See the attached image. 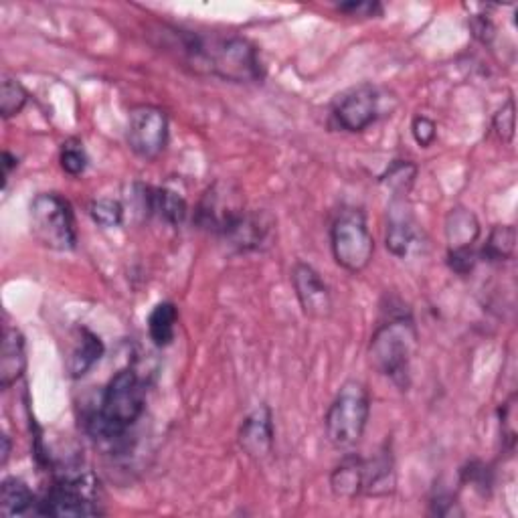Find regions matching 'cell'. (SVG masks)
Returning <instances> with one entry per match:
<instances>
[{
  "label": "cell",
  "instance_id": "10",
  "mask_svg": "<svg viewBox=\"0 0 518 518\" xmlns=\"http://www.w3.org/2000/svg\"><path fill=\"white\" fill-rule=\"evenodd\" d=\"M379 116V94L371 83H361L340 94L332 104V120L344 132H365Z\"/></svg>",
  "mask_w": 518,
  "mask_h": 518
},
{
  "label": "cell",
  "instance_id": "8",
  "mask_svg": "<svg viewBox=\"0 0 518 518\" xmlns=\"http://www.w3.org/2000/svg\"><path fill=\"white\" fill-rule=\"evenodd\" d=\"M243 213L245 205L241 191L233 183L217 181L203 195L195 213V221L201 229L225 237Z\"/></svg>",
  "mask_w": 518,
  "mask_h": 518
},
{
  "label": "cell",
  "instance_id": "13",
  "mask_svg": "<svg viewBox=\"0 0 518 518\" xmlns=\"http://www.w3.org/2000/svg\"><path fill=\"white\" fill-rule=\"evenodd\" d=\"M274 227L276 221L266 211H245L223 239L237 251H255L270 241Z\"/></svg>",
  "mask_w": 518,
  "mask_h": 518
},
{
  "label": "cell",
  "instance_id": "32",
  "mask_svg": "<svg viewBox=\"0 0 518 518\" xmlns=\"http://www.w3.org/2000/svg\"><path fill=\"white\" fill-rule=\"evenodd\" d=\"M3 158H5V181L11 177V172H13V168H17L19 166V158L17 156H13L9 150L3 154Z\"/></svg>",
  "mask_w": 518,
  "mask_h": 518
},
{
  "label": "cell",
  "instance_id": "11",
  "mask_svg": "<svg viewBox=\"0 0 518 518\" xmlns=\"http://www.w3.org/2000/svg\"><path fill=\"white\" fill-rule=\"evenodd\" d=\"M239 448L251 456L262 460L272 454L274 450V417L272 409L268 405H257L241 423L239 436H237Z\"/></svg>",
  "mask_w": 518,
  "mask_h": 518
},
{
  "label": "cell",
  "instance_id": "2",
  "mask_svg": "<svg viewBox=\"0 0 518 518\" xmlns=\"http://www.w3.org/2000/svg\"><path fill=\"white\" fill-rule=\"evenodd\" d=\"M185 53L195 69L233 83H253L264 77L257 49L245 37H185Z\"/></svg>",
  "mask_w": 518,
  "mask_h": 518
},
{
  "label": "cell",
  "instance_id": "5",
  "mask_svg": "<svg viewBox=\"0 0 518 518\" xmlns=\"http://www.w3.org/2000/svg\"><path fill=\"white\" fill-rule=\"evenodd\" d=\"M330 245L336 264L359 274L369 268L375 255V239L361 209H342L330 227Z\"/></svg>",
  "mask_w": 518,
  "mask_h": 518
},
{
  "label": "cell",
  "instance_id": "21",
  "mask_svg": "<svg viewBox=\"0 0 518 518\" xmlns=\"http://www.w3.org/2000/svg\"><path fill=\"white\" fill-rule=\"evenodd\" d=\"M179 310L172 302H160L148 316V334L158 349L168 347L175 340Z\"/></svg>",
  "mask_w": 518,
  "mask_h": 518
},
{
  "label": "cell",
  "instance_id": "4",
  "mask_svg": "<svg viewBox=\"0 0 518 518\" xmlns=\"http://www.w3.org/2000/svg\"><path fill=\"white\" fill-rule=\"evenodd\" d=\"M371 397L361 381L344 383L324 417L326 438L336 450L355 448L369 423Z\"/></svg>",
  "mask_w": 518,
  "mask_h": 518
},
{
  "label": "cell",
  "instance_id": "25",
  "mask_svg": "<svg viewBox=\"0 0 518 518\" xmlns=\"http://www.w3.org/2000/svg\"><path fill=\"white\" fill-rule=\"evenodd\" d=\"M90 215L102 227H118L124 219V207L116 199H98L92 203Z\"/></svg>",
  "mask_w": 518,
  "mask_h": 518
},
{
  "label": "cell",
  "instance_id": "30",
  "mask_svg": "<svg viewBox=\"0 0 518 518\" xmlns=\"http://www.w3.org/2000/svg\"><path fill=\"white\" fill-rule=\"evenodd\" d=\"M436 130H438V128H436V122L429 120L427 116H417V118L413 120V124H411L413 138H415V142H417L419 146H423V148L434 144V140H436V136H438Z\"/></svg>",
  "mask_w": 518,
  "mask_h": 518
},
{
  "label": "cell",
  "instance_id": "26",
  "mask_svg": "<svg viewBox=\"0 0 518 518\" xmlns=\"http://www.w3.org/2000/svg\"><path fill=\"white\" fill-rule=\"evenodd\" d=\"M61 168L71 177H79L88 168V154L77 142H67L61 150Z\"/></svg>",
  "mask_w": 518,
  "mask_h": 518
},
{
  "label": "cell",
  "instance_id": "16",
  "mask_svg": "<svg viewBox=\"0 0 518 518\" xmlns=\"http://www.w3.org/2000/svg\"><path fill=\"white\" fill-rule=\"evenodd\" d=\"M365 484H367V462L357 454L344 456L330 474V488L338 498L353 500L365 494Z\"/></svg>",
  "mask_w": 518,
  "mask_h": 518
},
{
  "label": "cell",
  "instance_id": "27",
  "mask_svg": "<svg viewBox=\"0 0 518 518\" xmlns=\"http://www.w3.org/2000/svg\"><path fill=\"white\" fill-rule=\"evenodd\" d=\"M492 126L502 142H510L514 138V100L512 98H508L506 104L494 114Z\"/></svg>",
  "mask_w": 518,
  "mask_h": 518
},
{
  "label": "cell",
  "instance_id": "12",
  "mask_svg": "<svg viewBox=\"0 0 518 518\" xmlns=\"http://www.w3.org/2000/svg\"><path fill=\"white\" fill-rule=\"evenodd\" d=\"M292 284L300 306L310 318H328L332 312V296L322 276L308 264H296L292 270Z\"/></svg>",
  "mask_w": 518,
  "mask_h": 518
},
{
  "label": "cell",
  "instance_id": "22",
  "mask_svg": "<svg viewBox=\"0 0 518 518\" xmlns=\"http://www.w3.org/2000/svg\"><path fill=\"white\" fill-rule=\"evenodd\" d=\"M516 249V229L512 225H496L482 249V257L488 262H506Z\"/></svg>",
  "mask_w": 518,
  "mask_h": 518
},
{
  "label": "cell",
  "instance_id": "18",
  "mask_svg": "<svg viewBox=\"0 0 518 518\" xmlns=\"http://www.w3.org/2000/svg\"><path fill=\"white\" fill-rule=\"evenodd\" d=\"M385 241H387V249L397 257H405L415 241L413 217L405 209V203H401V201H395L391 207Z\"/></svg>",
  "mask_w": 518,
  "mask_h": 518
},
{
  "label": "cell",
  "instance_id": "31",
  "mask_svg": "<svg viewBox=\"0 0 518 518\" xmlns=\"http://www.w3.org/2000/svg\"><path fill=\"white\" fill-rule=\"evenodd\" d=\"M338 11L351 17H373L375 13H381V7L377 3H344Z\"/></svg>",
  "mask_w": 518,
  "mask_h": 518
},
{
  "label": "cell",
  "instance_id": "20",
  "mask_svg": "<svg viewBox=\"0 0 518 518\" xmlns=\"http://www.w3.org/2000/svg\"><path fill=\"white\" fill-rule=\"evenodd\" d=\"M37 498L21 478H7L0 486V514L23 516L35 512Z\"/></svg>",
  "mask_w": 518,
  "mask_h": 518
},
{
  "label": "cell",
  "instance_id": "23",
  "mask_svg": "<svg viewBox=\"0 0 518 518\" xmlns=\"http://www.w3.org/2000/svg\"><path fill=\"white\" fill-rule=\"evenodd\" d=\"M29 102V94L23 88V83L13 77H3L0 83V116L11 120L23 112Z\"/></svg>",
  "mask_w": 518,
  "mask_h": 518
},
{
  "label": "cell",
  "instance_id": "9",
  "mask_svg": "<svg viewBox=\"0 0 518 518\" xmlns=\"http://www.w3.org/2000/svg\"><path fill=\"white\" fill-rule=\"evenodd\" d=\"M126 140L130 150L144 158L154 160L162 154L168 142V116L156 106H138L130 112Z\"/></svg>",
  "mask_w": 518,
  "mask_h": 518
},
{
  "label": "cell",
  "instance_id": "33",
  "mask_svg": "<svg viewBox=\"0 0 518 518\" xmlns=\"http://www.w3.org/2000/svg\"><path fill=\"white\" fill-rule=\"evenodd\" d=\"M0 454H3V458H0V464L7 466L9 456H11V438L7 434L3 436V450H0Z\"/></svg>",
  "mask_w": 518,
  "mask_h": 518
},
{
  "label": "cell",
  "instance_id": "29",
  "mask_svg": "<svg viewBox=\"0 0 518 518\" xmlns=\"http://www.w3.org/2000/svg\"><path fill=\"white\" fill-rule=\"evenodd\" d=\"M478 262V253L470 247V249H450L448 253V264L450 268L460 274V276H466L474 270Z\"/></svg>",
  "mask_w": 518,
  "mask_h": 518
},
{
  "label": "cell",
  "instance_id": "28",
  "mask_svg": "<svg viewBox=\"0 0 518 518\" xmlns=\"http://www.w3.org/2000/svg\"><path fill=\"white\" fill-rule=\"evenodd\" d=\"M514 417H516V395H512L504 407H502V421H500V427H502V442L506 446L508 452L514 450V444H516V427H514Z\"/></svg>",
  "mask_w": 518,
  "mask_h": 518
},
{
  "label": "cell",
  "instance_id": "7",
  "mask_svg": "<svg viewBox=\"0 0 518 518\" xmlns=\"http://www.w3.org/2000/svg\"><path fill=\"white\" fill-rule=\"evenodd\" d=\"M35 514L41 516H100L104 510L94 498V486L88 478H61L43 500H37Z\"/></svg>",
  "mask_w": 518,
  "mask_h": 518
},
{
  "label": "cell",
  "instance_id": "1",
  "mask_svg": "<svg viewBox=\"0 0 518 518\" xmlns=\"http://www.w3.org/2000/svg\"><path fill=\"white\" fill-rule=\"evenodd\" d=\"M146 407V389L134 369L118 371L106 385L98 409L85 417V429L94 440L112 442L142 417Z\"/></svg>",
  "mask_w": 518,
  "mask_h": 518
},
{
  "label": "cell",
  "instance_id": "14",
  "mask_svg": "<svg viewBox=\"0 0 518 518\" xmlns=\"http://www.w3.org/2000/svg\"><path fill=\"white\" fill-rule=\"evenodd\" d=\"M27 371V342L19 328H5L0 349V387H13Z\"/></svg>",
  "mask_w": 518,
  "mask_h": 518
},
{
  "label": "cell",
  "instance_id": "19",
  "mask_svg": "<svg viewBox=\"0 0 518 518\" xmlns=\"http://www.w3.org/2000/svg\"><path fill=\"white\" fill-rule=\"evenodd\" d=\"M480 237L476 215L464 207H456L446 217V239L450 249H470Z\"/></svg>",
  "mask_w": 518,
  "mask_h": 518
},
{
  "label": "cell",
  "instance_id": "6",
  "mask_svg": "<svg viewBox=\"0 0 518 518\" xmlns=\"http://www.w3.org/2000/svg\"><path fill=\"white\" fill-rule=\"evenodd\" d=\"M33 235L49 249L73 251L77 245L75 217L67 199L57 193H41L31 203Z\"/></svg>",
  "mask_w": 518,
  "mask_h": 518
},
{
  "label": "cell",
  "instance_id": "17",
  "mask_svg": "<svg viewBox=\"0 0 518 518\" xmlns=\"http://www.w3.org/2000/svg\"><path fill=\"white\" fill-rule=\"evenodd\" d=\"M144 203L152 215L168 225H181L189 213L187 201L179 193L162 187H148L144 191Z\"/></svg>",
  "mask_w": 518,
  "mask_h": 518
},
{
  "label": "cell",
  "instance_id": "24",
  "mask_svg": "<svg viewBox=\"0 0 518 518\" xmlns=\"http://www.w3.org/2000/svg\"><path fill=\"white\" fill-rule=\"evenodd\" d=\"M415 175H417V166L411 164L409 160H395L385 175L381 177V183H387L389 189L397 195H405L413 181H415Z\"/></svg>",
  "mask_w": 518,
  "mask_h": 518
},
{
  "label": "cell",
  "instance_id": "15",
  "mask_svg": "<svg viewBox=\"0 0 518 518\" xmlns=\"http://www.w3.org/2000/svg\"><path fill=\"white\" fill-rule=\"evenodd\" d=\"M75 342H73V349L69 353V359H67V373L73 377V379H81L83 375H88L94 365L104 357V342L102 338L92 332L90 328H77L75 330Z\"/></svg>",
  "mask_w": 518,
  "mask_h": 518
},
{
  "label": "cell",
  "instance_id": "3",
  "mask_svg": "<svg viewBox=\"0 0 518 518\" xmlns=\"http://www.w3.org/2000/svg\"><path fill=\"white\" fill-rule=\"evenodd\" d=\"M417 349V330L409 316H393L383 322L369 344L371 367L399 387L409 383V367Z\"/></svg>",
  "mask_w": 518,
  "mask_h": 518
}]
</instances>
